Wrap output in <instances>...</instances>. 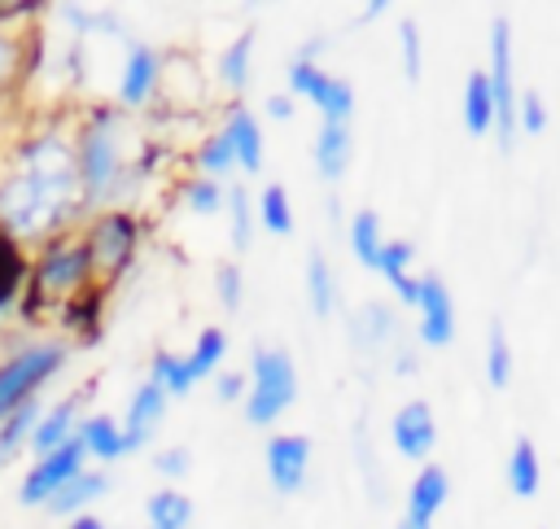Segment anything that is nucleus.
Masks as SVG:
<instances>
[{"instance_id":"44","label":"nucleus","mask_w":560,"mask_h":529,"mask_svg":"<svg viewBox=\"0 0 560 529\" xmlns=\"http://www.w3.org/2000/svg\"><path fill=\"white\" fill-rule=\"evenodd\" d=\"M13 61H18V44L0 35V83H9V74H13Z\"/></svg>"},{"instance_id":"36","label":"nucleus","mask_w":560,"mask_h":529,"mask_svg":"<svg viewBox=\"0 0 560 529\" xmlns=\"http://www.w3.org/2000/svg\"><path fill=\"white\" fill-rule=\"evenodd\" d=\"M547 122H551V109H547L542 92H538V87H525V92H516V131L542 136V131H547Z\"/></svg>"},{"instance_id":"7","label":"nucleus","mask_w":560,"mask_h":529,"mask_svg":"<svg viewBox=\"0 0 560 529\" xmlns=\"http://www.w3.org/2000/svg\"><path fill=\"white\" fill-rule=\"evenodd\" d=\"M289 96L293 101H311L324 122H350L354 114V87L328 70H319L311 57H293L289 61Z\"/></svg>"},{"instance_id":"20","label":"nucleus","mask_w":560,"mask_h":529,"mask_svg":"<svg viewBox=\"0 0 560 529\" xmlns=\"http://www.w3.org/2000/svg\"><path fill=\"white\" fill-rule=\"evenodd\" d=\"M306 302H311L315 319H328L332 306H337V275H332V267H328L319 245L306 249Z\"/></svg>"},{"instance_id":"27","label":"nucleus","mask_w":560,"mask_h":529,"mask_svg":"<svg viewBox=\"0 0 560 529\" xmlns=\"http://www.w3.org/2000/svg\"><path fill=\"white\" fill-rule=\"evenodd\" d=\"M223 354H228V332H223V328H201L197 341H192V350L184 354V367H188L192 385H197L201 376H210V372L223 363Z\"/></svg>"},{"instance_id":"9","label":"nucleus","mask_w":560,"mask_h":529,"mask_svg":"<svg viewBox=\"0 0 560 529\" xmlns=\"http://www.w3.org/2000/svg\"><path fill=\"white\" fill-rule=\"evenodd\" d=\"M83 442L79 437H70L66 446H57V450H48V455H39L35 459V468L22 477V485H18V498L26 503V507H39V503H48L74 472H83Z\"/></svg>"},{"instance_id":"26","label":"nucleus","mask_w":560,"mask_h":529,"mask_svg":"<svg viewBox=\"0 0 560 529\" xmlns=\"http://www.w3.org/2000/svg\"><path fill=\"white\" fill-rule=\"evenodd\" d=\"M346 227H350V232H346V236H350V254L372 271V267H376V254H381V245H385L376 210H354Z\"/></svg>"},{"instance_id":"6","label":"nucleus","mask_w":560,"mask_h":529,"mask_svg":"<svg viewBox=\"0 0 560 529\" xmlns=\"http://www.w3.org/2000/svg\"><path fill=\"white\" fill-rule=\"evenodd\" d=\"M61 358H66V345L39 341V345H26L22 354H13L9 363H0V420H4L9 411H18L22 402H31L35 389H39L48 376H57Z\"/></svg>"},{"instance_id":"15","label":"nucleus","mask_w":560,"mask_h":529,"mask_svg":"<svg viewBox=\"0 0 560 529\" xmlns=\"http://www.w3.org/2000/svg\"><path fill=\"white\" fill-rule=\"evenodd\" d=\"M158 52L149 44H131L127 61H122V79H118V96L122 105H144L158 92Z\"/></svg>"},{"instance_id":"42","label":"nucleus","mask_w":560,"mask_h":529,"mask_svg":"<svg viewBox=\"0 0 560 529\" xmlns=\"http://www.w3.org/2000/svg\"><path fill=\"white\" fill-rule=\"evenodd\" d=\"M214 393H219V402H241L245 398V372H223L214 380Z\"/></svg>"},{"instance_id":"31","label":"nucleus","mask_w":560,"mask_h":529,"mask_svg":"<svg viewBox=\"0 0 560 529\" xmlns=\"http://www.w3.org/2000/svg\"><path fill=\"white\" fill-rule=\"evenodd\" d=\"M22 284H26V258H22L18 240L0 232V310H9L18 302Z\"/></svg>"},{"instance_id":"35","label":"nucleus","mask_w":560,"mask_h":529,"mask_svg":"<svg viewBox=\"0 0 560 529\" xmlns=\"http://www.w3.org/2000/svg\"><path fill=\"white\" fill-rule=\"evenodd\" d=\"M35 420H39V402H22L18 411H9V415L0 420V459H4V455H13V450L31 437Z\"/></svg>"},{"instance_id":"21","label":"nucleus","mask_w":560,"mask_h":529,"mask_svg":"<svg viewBox=\"0 0 560 529\" xmlns=\"http://www.w3.org/2000/svg\"><path fill=\"white\" fill-rule=\"evenodd\" d=\"M389 337H394V310L385 302H363L350 315V341L359 350H381Z\"/></svg>"},{"instance_id":"39","label":"nucleus","mask_w":560,"mask_h":529,"mask_svg":"<svg viewBox=\"0 0 560 529\" xmlns=\"http://www.w3.org/2000/svg\"><path fill=\"white\" fill-rule=\"evenodd\" d=\"M214 289H219V302L223 310H241V297H245V275L236 262H219L214 267Z\"/></svg>"},{"instance_id":"17","label":"nucleus","mask_w":560,"mask_h":529,"mask_svg":"<svg viewBox=\"0 0 560 529\" xmlns=\"http://www.w3.org/2000/svg\"><path fill=\"white\" fill-rule=\"evenodd\" d=\"M446 494H451V477H446V468L424 463V468L411 477V485H407V516L433 525V516H438V507L446 503Z\"/></svg>"},{"instance_id":"10","label":"nucleus","mask_w":560,"mask_h":529,"mask_svg":"<svg viewBox=\"0 0 560 529\" xmlns=\"http://www.w3.org/2000/svg\"><path fill=\"white\" fill-rule=\"evenodd\" d=\"M267 481L276 494H298L306 485V472H311V437L302 433H276L267 437Z\"/></svg>"},{"instance_id":"30","label":"nucleus","mask_w":560,"mask_h":529,"mask_svg":"<svg viewBox=\"0 0 560 529\" xmlns=\"http://www.w3.org/2000/svg\"><path fill=\"white\" fill-rule=\"evenodd\" d=\"M486 380H490V389H508V380H512V345H508L503 319H490V328H486Z\"/></svg>"},{"instance_id":"40","label":"nucleus","mask_w":560,"mask_h":529,"mask_svg":"<svg viewBox=\"0 0 560 529\" xmlns=\"http://www.w3.org/2000/svg\"><path fill=\"white\" fill-rule=\"evenodd\" d=\"M184 201H188V210H197V214H214V210L223 205V188H219L214 179H192V184L184 188Z\"/></svg>"},{"instance_id":"23","label":"nucleus","mask_w":560,"mask_h":529,"mask_svg":"<svg viewBox=\"0 0 560 529\" xmlns=\"http://www.w3.org/2000/svg\"><path fill=\"white\" fill-rule=\"evenodd\" d=\"M105 490H109V477H105V472H88V468H83V472H74V477H70V481L48 498V512H52V516H70V512L79 516V512H83L92 498H101Z\"/></svg>"},{"instance_id":"32","label":"nucleus","mask_w":560,"mask_h":529,"mask_svg":"<svg viewBox=\"0 0 560 529\" xmlns=\"http://www.w3.org/2000/svg\"><path fill=\"white\" fill-rule=\"evenodd\" d=\"M258 223H262L267 232H276V236H289V232H293V205H289L284 184H267V188L258 192Z\"/></svg>"},{"instance_id":"16","label":"nucleus","mask_w":560,"mask_h":529,"mask_svg":"<svg viewBox=\"0 0 560 529\" xmlns=\"http://www.w3.org/2000/svg\"><path fill=\"white\" fill-rule=\"evenodd\" d=\"M219 131H223L228 144H232V166H241L245 175H258V171H262V131H258L254 114L236 105Z\"/></svg>"},{"instance_id":"18","label":"nucleus","mask_w":560,"mask_h":529,"mask_svg":"<svg viewBox=\"0 0 560 529\" xmlns=\"http://www.w3.org/2000/svg\"><path fill=\"white\" fill-rule=\"evenodd\" d=\"M74 428H79V402L70 398V402H57L52 411H39V420H35L26 442H31L35 455H48V450L66 446L74 437Z\"/></svg>"},{"instance_id":"4","label":"nucleus","mask_w":560,"mask_h":529,"mask_svg":"<svg viewBox=\"0 0 560 529\" xmlns=\"http://www.w3.org/2000/svg\"><path fill=\"white\" fill-rule=\"evenodd\" d=\"M92 275V262H88V249L83 240H57L39 254L35 262V275H31V302H26V315H35L39 302H70V293H79Z\"/></svg>"},{"instance_id":"5","label":"nucleus","mask_w":560,"mask_h":529,"mask_svg":"<svg viewBox=\"0 0 560 529\" xmlns=\"http://www.w3.org/2000/svg\"><path fill=\"white\" fill-rule=\"evenodd\" d=\"M486 87H490V109H494V140L503 153H512L516 144V83H512V22L499 17L490 26V70H486Z\"/></svg>"},{"instance_id":"22","label":"nucleus","mask_w":560,"mask_h":529,"mask_svg":"<svg viewBox=\"0 0 560 529\" xmlns=\"http://www.w3.org/2000/svg\"><path fill=\"white\" fill-rule=\"evenodd\" d=\"M542 485V463H538V446L534 437H516L512 455H508V490L516 498H534Z\"/></svg>"},{"instance_id":"24","label":"nucleus","mask_w":560,"mask_h":529,"mask_svg":"<svg viewBox=\"0 0 560 529\" xmlns=\"http://www.w3.org/2000/svg\"><path fill=\"white\" fill-rule=\"evenodd\" d=\"M74 437L83 442V455H96V459H118L122 455V433H118V420L114 415H88Z\"/></svg>"},{"instance_id":"12","label":"nucleus","mask_w":560,"mask_h":529,"mask_svg":"<svg viewBox=\"0 0 560 529\" xmlns=\"http://www.w3.org/2000/svg\"><path fill=\"white\" fill-rule=\"evenodd\" d=\"M416 306H420V341L424 345H451V337H455V302H451L442 275L416 280Z\"/></svg>"},{"instance_id":"13","label":"nucleus","mask_w":560,"mask_h":529,"mask_svg":"<svg viewBox=\"0 0 560 529\" xmlns=\"http://www.w3.org/2000/svg\"><path fill=\"white\" fill-rule=\"evenodd\" d=\"M162 415H166V393H162L153 380H144V385L131 393V407H127V415H122V424H118V433H122V455L140 450V446L153 437V428H158Z\"/></svg>"},{"instance_id":"47","label":"nucleus","mask_w":560,"mask_h":529,"mask_svg":"<svg viewBox=\"0 0 560 529\" xmlns=\"http://www.w3.org/2000/svg\"><path fill=\"white\" fill-rule=\"evenodd\" d=\"M398 529H429V525H424V520H411V516H402V520H398Z\"/></svg>"},{"instance_id":"41","label":"nucleus","mask_w":560,"mask_h":529,"mask_svg":"<svg viewBox=\"0 0 560 529\" xmlns=\"http://www.w3.org/2000/svg\"><path fill=\"white\" fill-rule=\"evenodd\" d=\"M188 463H192L188 446H166V450L153 455V472H158V477H171V481H179V477L188 472Z\"/></svg>"},{"instance_id":"8","label":"nucleus","mask_w":560,"mask_h":529,"mask_svg":"<svg viewBox=\"0 0 560 529\" xmlns=\"http://www.w3.org/2000/svg\"><path fill=\"white\" fill-rule=\"evenodd\" d=\"M136 240H140V227H136L131 214H105V219H96L92 232H88V240H83L92 271H101V275L122 271L131 262V254H136Z\"/></svg>"},{"instance_id":"43","label":"nucleus","mask_w":560,"mask_h":529,"mask_svg":"<svg viewBox=\"0 0 560 529\" xmlns=\"http://www.w3.org/2000/svg\"><path fill=\"white\" fill-rule=\"evenodd\" d=\"M262 109H267V118H276V122H289V118H293V109H298V101H293L289 92H271V96L262 101Z\"/></svg>"},{"instance_id":"45","label":"nucleus","mask_w":560,"mask_h":529,"mask_svg":"<svg viewBox=\"0 0 560 529\" xmlns=\"http://www.w3.org/2000/svg\"><path fill=\"white\" fill-rule=\"evenodd\" d=\"M70 529H105V520L92 512H79V516H70Z\"/></svg>"},{"instance_id":"11","label":"nucleus","mask_w":560,"mask_h":529,"mask_svg":"<svg viewBox=\"0 0 560 529\" xmlns=\"http://www.w3.org/2000/svg\"><path fill=\"white\" fill-rule=\"evenodd\" d=\"M389 442L402 459H429V450L438 446V420H433V407L429 402H402L389 420Z\"/></svg>"},{"instance_id":"14","label":"nucleus","mask_w":560,"mask_h":529,"mask_svg":"<svg viewBox=\"0 0 560 529\" xmlns=\"http://www.w3.org/2000/svg\"><path fill=\"white\" fill-rule=\"evenodd\" d=\"M350 153H354V136H350V127H346V122H319V131H315V149H311V157H315V175L328 179V184H337V179L350 171Z\"/></svg>"},{"instance_id":"29","label":"nucleus","mask_w":560,"mask_h":529,"mask_svg":"<svg viewBox=\"0 0 560 529\" xmlns=\"http://www.w3.org/2000/svg\"><path fill=\"white\" fill-rule=\"evenodd\" d=\"M144 516H149V529H188L192 503L179 490H158V494H149Z\"/></svg>"},{"instance_id":"28","label":"nucleus","mask_w":560,"mask_h":529,"mask_svg":"<svg viewBox=\"0 0 560 529\" xmlns=\"http://www.w3.org/2000/svg\"><path fill=\"white\" fill-rule=\"evenodd\" d=\"M249 70H254V26H245V35H236L232 48L219 57V79L232 92H245L249 87Z\"/></svg>"},{"instance_id":"19","label":"nucleus","mask_w":560,"mask_h":529,"mask_svg":"<svg viewBox=\"0 0 560 529\" xmlns=\"http://www.w3.org/2000/svg\"><path fill=\"white\" fill-rule=\"evenodd\" d=\"M411 258H416L411 240H385V245H381V254H376V267H372V271H381V275L389 280V289L398 293V302H402V306H416V280L407 275Z\"/></svg>"},{"instance_id":"37","label":"nucleus","mask_w":560,"mask_h":529,"mask_svg":"<svg viewBox=\"0 0 560 529\" xmlns=\"http://www.w3.org/2000/svg\"><path fill=\"white\" fill-rule=\"evenodd\" d=\"M398 57H402V79L420 83V26H416V17L398 22Z\"/></svg>"},{"instance_id":"25","label":"nucleus","mask_w":560,"mask_h":529,"mask_svg":"<svg viewBox=\"0 0 560 529\" xmlns=\"http://www.w3.org/2000/svg\"><path fill=\"white\" fill-rule=\"evenodd\" d=\"M464 127H468V136H490V127H494L486 70H472L468 83H464Z\"/></svg>"},{"instance_id":"46","label":"nucleus","mask_w":560,"mask_h":529,"mask_svg":"<svg viewBox=\"0 0 560 529\" xmlns=\"http://www.w3.org/2000/svg\"><path fill=\"white\" fill-rule=\"evenodd\" d=\"M385 9H389V4H385V0H376V4H368V9H363V22H372V17H381V13H385Z\"/></svg>"},{"instance_id":"33","label":"nucleus","mask_w":560,"mask_h":529,"mask_svg":"<svg viewBox=\"0 0 560 529\" xmlns=\"http://www.w3.org/2000/svg\"><path fill=\"white\" fill-rule=\"evenodd\" d=\"M223 205H228V219H232V249H249V240H254V201H249L245 184L223 188Z\"/></svg>"},{"instance_id":"2","label":"nucleus","mask_w":560,"mask_h":529,"mask_svg":"<svg viewBox=\"0 0 560 529\" xmlns=\"http://www.w3.org/2000/svg\"><path fill=\"white\" fill-rule=\"evenodd\" d=\"M74 175L83 201H105L122 188V136L109 109H96L74 144Z\"/></svg>"},{"instance_id":"34","label":"nucleus","mask_w":560,"mask_h":529,"mask_svg":"<svg viewBox=\"0 0 560 529\" xmlns=\"http://www.w3.org/2000/svg\"><path fill=\"white\" fill-rule=\"evenodd\" d=\"M166 398H184L188 389H192V376H188V367H184V358L179 354H171V350H158L153 354V376H149Z\"/></svg>"},{"instance_id":"38","label":"nucleus","mask_w":560,"mask_h":529,"mask_svg":"<svg viewBox=\"0 0 560 529\" xmlns=\"http://www.w3.org/2000/svg\"><path fill=\"white\" fill-rule=\"evenodd\" d=\"M197 166H201V179H219L228 166H232V144L223 131H214L201 149H197Z\"/></svg>"},{"instance_id":"1","label":"nucleus","mask_w":560,"mask_h":529,"mask_svg":"<svg viewBox=\"0 0 560 529\" xmlns=\"http://www.w3.org/2000/svg\"><path fill=\"white\" fill-rule=\"evenodd\" d=\"M79 175L74 144L61 136H35L9 179H0V232L4 236H44L57 232L79 210Z\"/></svg>"},{"instance_id":"3","label":"nucleus","mask_w":560,"mask_h":529,"mask_svg":"<svg viewBox=\"0 0 560 529\" xmlns=\"http://www.w3.org/2000/svg\"><path fill=\"white\" fill-rule=\"evenodd\" d=\"M298 398V367L289 358L284 345H258L254 358H249V393L241 398L245 402V420L249 424H271L280 420Z\"/></svg>"}]
</instances>
